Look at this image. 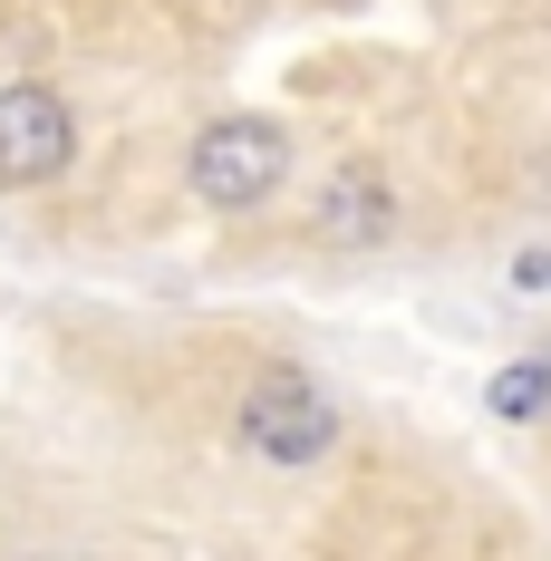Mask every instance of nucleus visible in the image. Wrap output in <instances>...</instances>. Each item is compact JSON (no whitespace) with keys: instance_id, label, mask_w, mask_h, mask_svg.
<instances>
[{"instance_id":"nucleus-1","label":"nucleus","mask_w":551,"mask_h":561,"mask_svg":"<svg viewBox=\"0 0 551 561\" xmlns=\"http://www.w3.org/2000/svg\"><path fill=\"white\" fill-rule=\"evenodd\" d=\"M242 446L272 455V465H320L338 446V407L320 378H300V368H262L252 388H242Z\"/></svg>"},{"instance_id":"nucleus-4","label":"nucleus","mask_w":551,"mask_h":561,"mask_svg":"<svg viewBox=\"0 0 551 561\" xmlns=\"http://www.w3.org/2000/svg\"><path fill=\"white\" fill-rule=\"evenodd\" d=\"M320 232H330V242H378V232H387L378 165H338L330 174V194H320Z\"/></svg>"},{"instance_id":"nucleus-2","label":"nucleus","mask_w":551,"mask_h":561,"mask_svg":"<svg viewBox=\"0 0 551 561\" xmlns=\"http://www.w3.org/2000/svg\"><path fill=\"white\" fill-rule=\"evenodd\" d=\"M184 174H194V194H204V204L242 214V204H262L280 174H290V136H280L272 116H214V126L194 136Z\"/></svg>"},{"instance_id":"nucleus-3","label":"nucleus","mask_w":551,"mask_h":561,"mask_svg":"<svg viewBox=\"0 0 551 561\" xmlns=\"http://www.w3.org/2000/svg\"><path fill=\"white\" fill-rule=\"evenodd\" d=\"M78 156V126L58 88H0V184H49Z\"/></svg>"},{"instance_id":"nucleus-5","label":"nucleus","mask_w":551,"mask_h":561,"mask_svg":"<svg viewBox=\"0 0 551 561\" xmlns=\"http://www.w3.org/2000/svg\"><path fill=\"white\" fill-rule=\"evenodd\" d=\"M542 397H551V368H542V358H523V368H503V378H494V416H542Z\"/></svg>"}]
</instances>
